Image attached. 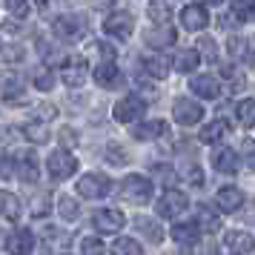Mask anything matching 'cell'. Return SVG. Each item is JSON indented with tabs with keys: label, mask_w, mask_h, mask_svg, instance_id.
I'll return each mask as SVG.
<instances>
[{
	"label": "cell",
	"mask_w": 255,
	"mask_h": 255,
	"mask_svg": "<svg viewBox=\"0 0 255 255\" xmlns=\"http://www.w3.org/2000/svg\"><path fill=\"white\" fill-rule=\"evenodd\" d=\"M121 198L127 201V204H146L152 198V181L149 178H143V175H127L124 181H121Z\"/></svg>",
	"instance_id": "cell-1"
},
{
	"label": "cell",
	"mask_w": 255,
	"mask_h": 255,
	"mask_svg": "<svg viewBox=\"0 0 255 255\" xmlns=\"http://www.w3.org/2000/svg\"><path fill=\"white\" fill-rule=\"evenodd\" d=\"M52 29H55V35L63 37V40H81L89 26H86V17H83V14H60L58 20L52 23Z\"/></svg>",
	"instance_id": "cell-2"
},
{
	"label": "cell",
	"mask_w": 255,
	"mask_h": 255,
	"mask_svg": "<svg viewBox=\"0 0 255 255\" xmlns=\"http://www.w3.org/2000/svg\"><path fill=\"white\" fill-rule=\"evenodd\" d=\"M186 207H189V198L181 189H166L158 198V215L161 218H178L181 212H186Z\"/></svg>",
	"instance_id": "cell-3"
},
{
	"label": "cell",
	"mask_w": 255,
	"mask_h": 255,
	"mask_svg": "<svg viewBox=\"0 0 255 255\" xmlns=\"http://www.w3.org/2000/svg\"><path fill=\"white\" fill-rule=\"evenodd\" d=\"M109 189H112V181L106 178V175L101 172H89V175H83L81 181H78V195L83 198H104L109 195Z\"/></svg>",
	"instance_id": "cell-4"
},
{
	"label": "cell",
	"mask_w": 255,
	"mask_h": 255,
	"mask_svg": "<svg viewBox=\"0 0 255 255\" xmlns=\"http://www.w3.org/2000/svg\"><path fill=\"white\" fill-rule=\"evenodd\" d=\"M46 169H49V175H52L55 181H63V178H69V175L78 169V158H75L72 152L58 149V152H52V155H49Z\"/></svg>",
	"instance_id": "cell-5"
},
{
	"label": "cell",
	"mask_w": 255,
	"mask_h": 255,
	"mask_svg": "<svg viewBox=\"0 0 255 255\" xmlns=\"http://www.w3.org/2000/svg\"><path fill=\"white\" fill-rule=\"evenodd\" d=\"M146 112V104L140 101L138 95H127V98H121L112 109V118H115L118 124H132L135 118H140Z\"/></svg>",
	"instance_id": "cell-6"
},
{
	"label": "cell",
	"mask_w": 255,
	"mask_h": 255,
	"mask_svg": "<svg viewBox=\"0 0 255 255\" xmlns=\"http://www.w3.org/2000/svg\"><path fill=\"white\" fill-rule=\"evenodd\" d=\"M172 115L181 127H195L198 121L204 118V106L195 104V101H189V98H178L172 106Z\"/></svg>",
	"instance_id": "cell-7"
},
{
	"label": "cell",
	"mask_w": 255,
	"mask_h": 255,
	"mask_svg": "<svg viewBox=\"0 0 255 255\" xmlns=\"http://www.w3.org/2000/svg\"><path fill=\"white\" fill-rule=\"evenodd\" d=\"M104 32L109 37H118V40H127L132 32H135V23H132V14L127 12H112L104 20Z\"/></svg>",
	"instance_id": "cell-8"
},
{
	"label": "cell",
	"mask_w": 255,
	"mask_h": 255,
	"mask_svg": "<svg viewBox=\"0 0 255 255\" xmlns=\"http://www.w3.org/2000/svg\"><path fill=\"white\" fill-rule=\"evenodd\" d=\"M95 230L98 232H104V235H112V232L118 230H124V224H127V215L121 212V209H98L95 212Z\"/></svg>",
	"instance_id": "cell-9"
},
{
	"label": "cell",
	"mask_w": 255,
	"mask_h": 255,
	"mask_svg": "<svg viewBox=\"0 0 255 255\" xmlns=\"http://www.w3.org/2000/svg\"><path fill=\"white\" fill-rule=\"evenodd\" d=\"M207 23H209V14L201 3H189L181 12V26H184L186 32H201Z\"/></svg>",
	"instance_id": "cell-10"
},
{
	"label": "cell",
	"mask_w": 255,
	"mask_h": 255,
	"mask_svg": "<svg viewBox=\"0 0 255 255\" xmlns=\"http://www.w3.org/2000/svg\"><path fill=\"white\" fill-rule=\"evenodd\" d=\"M35 250V235L29 230H14L6 238V253L9 255H32Z\"/></svg>",
	"instance_id": "cell-11"
},
{
	"label": "cell",
	"mask_w": 255,
	"mask_h": 255,
	"mask_svg": "<svg viewBox=\"0 0 255 255\" xmlns=\"http://www.w3.org/2000/svg\"><path fill=\"white\" fill-rule=\"evenodd\" d=\"M189 89L198 95V98H207V101H215L221 95V81L215 75H195L192 83H189Z\"/></svg>",
	"instance_id": "cell-12"
},
{
	"label": "cell",
	"mask_w": 255,
	"mask_h": 255,
	"mask_svg": "<svg viewBox=\"0 0 255 255\" xmlns=\"http://www.w3.org/2000/svg\"><path fill=\"white\" fill-rule=\"evenodd\" d=\"M224 244H227V250H232L235 255L255 253V238L250 235V232H244V230H230L227 238H224Z\"/></svg>",
	"instance_id": "cell-13"
},
{
	"label": "cell",
	"mask_w": 255,
	"mask_h": 255,
	"mask_svg": "<svg viewBox=\"0 0 255 255\" xmlns=\"http://www.w3.org/2000/svg\"><path fill=\"white\" fill-rule=\"evenodd\" d=\"M89 78V69H86V60L83 58H72L66 60V66H63V83L72 86V89H78L83 86V81Z\"/></svg>",
	"instance_id": "cell-14"
},
{
	"label": "cell",
	"mask_w": 255,
	"mask_h": 255,
	"mask_svg": "<svg viewBox=\"0 0 255 255\" xmlns=\"http://www.w3.org/2000/svg\"><path fill=\"white\" fill-rule=\"evenodd\" d=\"M215 204H218L221 212H238L244 207V192L238 186H224L215 195Z\"/></svg>",
	"instance_id": "cell-15"
},
{
	"label": "cell",
	"mask_w": 255,
	"mask_h": 255,
	"mask_svg": "<svg viewBox=\"0 0 255 255\" xmlns=\"http://www.w3.org/2000/svg\"><path fill=\"white\" fill-rule=\"evenodd\" d=\"M132 135L138 140H155V138H166L169 135V127L163 121H143L138 127L132 129Z\"/></svg>",
	"instance_id": "cell-16"
},
{
	"label": "cell",
	"mask_w": 255,
	"mask_h": 255,
	"mask_svg": "<svg viewBox=\"0 0 255 255\" xmlns=\"http://www.w3.org/2000/svg\"><path fill=\"white\" fill-rule=\"evenodd\" d=\"M17 175H20L23 184H37L40 166H37V158L32 152H23V155H20V161H17Z\"/></svg>",
	"instance_id": "cell-17"
},
{
	"label": "cell",
	"mask_w": 255,
	"mask_h": 255,
	"mask_svg": "<svg viewBox=\"0 0 255 255\" xmlns=\"http://www.w3.org/2000/svg\"><path fill=\"white\" fill-rule=\"evenodd\" d=\"M227 132H230V124L224 118H215V121H209L207 127L201 129V140L204 143H218L221 138H227Z\"/></svg>",
	"instance_id": "cell-18"
},
{
	"label": "cell",
	"mask_w": 255,
	"mask_h": 255,
	"mask_svg": "<svg viewBox=\"0 0 255 255\" xmlns=\"http://www.w3.org/2000/svg\"><path fill=\"white\" fill-rule=\"evenodd\" d=\"M212 166H215L218 172H224V175H235L238 172V155H235L232 149H221V152H215Z\"/></svg>",
	"instance_id": "cell-19"
},
{
	"label": "cell",
	"mask_w": 255,
	"mask_h": 255,
	"mask_svg": "<svg viewBox=\"0 0 255 255\" xmlns=\"http://www.w3.org/2000/svg\"><path fill=\"white\" fill-rule=\"evenodd\" d=\"M140 66H143V72L149 75V78H155V81H161V78H166V60L161 58V55H146V58H140Z\"/></svg>",
	"instance_id": "cell-20"
},
{
	"label": "cell",
	"mask_w": 255,
	"mask_h": 255,
	"mask_svg": "<svg viewBox=\"0 0 255 255\" xmlns=\"http://www.w3.org/2000/svg\"><path fill=\"white\" fill-rule=\"evenodd\" d=\"M95 81L101 83L104 89H112V86H118V81H121V72L115 69V63H101V66L95 69Z\"/></svg>",
	"instance_id": "cell-21"
},
{
	"label": "cell",
	"mask_w": 255,
	"mask_h": 255,
	"mask_svg": "<svg viewBox=\"0 0 255 255\" xmlns=\"http://www.w3.org/2000/svg\"><path fill=\"white\" fill-rule=\"evenodd\" d=\"M20 201H17V195H12V192H0V215L9 221H17L20 218Z\"/></svg>",
	"instance_id": "cell-22"
},
{
	"label": "cell",
	"mask_w": 255,
	"mask_h": 255,
	"mask_svg": "<svg viewBox=\"0 0 255 255\" xmlns=\"http://www.w3.org/2000/svg\"><path fill=\"white\" fill-rule=\"evenodd\" d=\"M169 17H172V9H169V3L166 0H152L149 3V20L155 26H166L169 23Z\"/></svg>",
	"instance_id": "cell-23"
},
{
	"label": "cell",
	"mask_w": 255,
	"mask_h": 255,
	"mask_svg": "<svg viewBox=\"0 0 255 255\" xmlns=\"http://www.w3.org/2000/svg\"><path fill=\"white\" fill-rule=\"evenodd\" d=\"M232 17L241 23H255V0H235L232 3Z\"/></svg>",
	"instance_id": "cell-24"
},
{
	"label": "cell",
	"mask_w": 255,
	"mask_h": 255,
	"mask_svg": "<svg viewBox=\"0 0 255 255\" xmlns=\"http://www.w3.org/2000/svg\"><path fill=\"white\" fill-rule=\"evenodd\" d=\"M23 135L29 140H35V143H46L49 140V124H43V121H29L23 127Z\"/></svg>",
	"instance_id": "cell-25"
},
{
	"label": "cell",
	"mask_w": 255,
	"mask_h": 255,
	"mask_svg": "<svg viewBox=\"0 0 255 255\" xmlns=\"http://www.w3.org/2000/svg\"><path fill=\"white\" fill-rule=\"evenodd\" d=\"M198 235H201L198 224H178V227H172V238L178 244H195Z\"/></svg>",
	"instance_id": "cell-26"
},
{
	"label": "cell",
	"mask_w": 255,
	"mask_h": 255,
	"mask_svg": "<svg viewBox=\"0 0 255 255\" xmlns=\"http://www.w3.org/2000/svg\"><path fill=\"white\" fill-rule=\"evenodd\" d=\"M112 255H143V250H140V244L135 238H115Z\"/></svg>",
	"instance_id": "cell-27"
},
{
	"label": "cell",
	"mask_w": 255,
	"mask_h": 255,
	"mask_svg": "<svg viewBox=\"0 0 255 255\" xmlns=\"http://www.w3.org/2000/svg\"><path fill=\"white\" fill-rule=\"evenodd\" d=\"M135 224H138V230L143 232V235H146L152 244H161V241H163V230H161V227H158L152 218H138Z\"/></svg>",
	"instance_id": "cell-28"
},
{
	"label": "cell",
	"mask_w": 255,
	"mask_h": 255,
	"mask_svg": "<svg viewBox=\"0 0 255 255\" xmlns=\"http://www.w3.org/2000/svg\"><path fill=\"white\" fill-rule=\"evenodd\" d=\"M58 212H60V218H63V221H75L78 215H81V207H78V201H72L69 195H60Z\"/></svg>",
	"instance_id": "cell-29"
},
{
	"label": "cell",
	"mask_w": 255,
	"mask_h": 255,
	"mask_svg": "<svg viewBox=\"0 0 255 255\" xmlns=\"http://www.w3.org/2000/svg\"><path fill=\"white\" fill-rule=\"evenodd\" d=\"M235 112H238V124L241 127H247V129L255 127V101H241Z\"/></svg>",
	"instance_id": "cell-30"
},
{
	"label": "cell",
	"mask_w": 255,
	"mask_h": 255,
	"mask_svg": "<svg viewBox=\"0 0 255 255\" xmlns=\"http://www.w3.org/2000/svg\"><path fill=\"white\" fill-rule=\"evenodd\" d=\"M198 230L201 232L221 230V218L215 215V212H209V209H201V212H198Z\"/></svg>",
	"instance_id": "cell-31"
},
{
	"label": "cell",
	"mask_w": 255,
	"mask_h": 255,
	"mask_svg": "<svg viewBox=\"0 0 255 255\" xmlns=\"http://www.w3.org/2000/svg\"><path fill=\"white\" fill-rule=\"evenodd\" d=\"M198 60H201V55H198V49H186V52H181V55H178V60H175V66H178V69L184 72H192L198 66Z\"/></svg>",
	"instance_id": "cell-32"
},
{
	"label": "cell",
	"mask_w": 255,
	"mask_h": 255,
	"mask_svg": "<svg viewBox=\"0 0 255 255\" xmlns=\"http://www.w3.org/2000/svg\"><path fill=\"white\" fill-rule=\"evenodd\" d=\"M175 40V32L172 29H163V26H158V32H149L146 35V43L149 46H161V43H172Z\"/></svg>",
	"instance_id": "cell-33"
},
{
	"label": "cell",
	"mask_w": 255,
	"mask_h": 255,
	"mask_svg": "<svg viewBox=\"0 0 255 255\" xmlns=\"http://www.w3.org/2000/svg\"><path fill=\"white\" fill-rule=\"evenodd\" d=\"M81 253L83 255H104V241L101 238H95V235H89V238H83L81 241Z\"/></svg>",
	"instance_id": "cell-34"
},
{
	"label": "cell",
	"mask_w": 255,
	"mask_h": 255,
	"mask_svg": "<svg viewBox=\"0 0 255 255\" xmlns=\"http://www.w3.org/2000/svg\"><path fill=\"white\" fill-rule=\"evenodd\" d=\"M227 49H230V58L232 60H241L244 63V52H247V37H230V43H227Z\"/></svg>",
	"instance_id": "cell-35"
},
{
	"label": "cell",
	"mask_w": 255,
	"mask_h": 255,
	"mask_svg": "<svg viewBox=\"0 0 255 255\" xmlns=\"http://www.w3.org/2000/svg\"><path fill=\"white\" fill-rule=\"evenodd\" d=\"M35 86L40 89V92H49L52 86H55V75L49 69H37L35 72Z\"/></svg>",
	"instance_id": "cell-36"
},
{
	"label": "cell",
	"mask_w": 255,
	"mask_h": 255,
	"mask_svg": "<svg viewBox=\"0 0 255 255\" xmlns=\"http://www.w3.org/2000/svg\"><path fill=\"white\" fill-rule=\"evenodd\" d=\"M198 55H204L207 60H215V58H218L215 40H212V37H201V40H198Z\"/></svg>",
	"instance_id": "cell-37"
},
{
	"label": "cell",
	"mask_w": 255,
	"mask_h": 255,
	"mask_svg": "<svg viewBox=\"0 0 255 255\" xmlns=\"http://www.w3.org/2000/svg\"><path fill=\"white\" fill-rule=\"evenodd\" d=\"M6 9H9L14 17H29V12H32L26 0H6Z\"/></svg>",
	"instance_id": "cell-38"
},
{
	"label": "cell",
	"mask_w": 255,
	"mask_h": 255,
	"mask_svg": "<svg viewBox=\"0 0 255 255\" xmlns=\"http://www.w3.org/2000/svg\"><path fill=\"white\" fill-rule=\"evenodd\" d=\"M58 140L60 143H63V146H75V143H78V132H75V129H60V135H58Z\"/></svg>",
	"instance_id": "cell-39"
},
{
	"label": "cell",
	"mask_w": 255,
	"mask_h": 255,
	"mask_svg": "<svg viewBox=\"0 0 255 255\" xmlns=\"http://www.w3.org/2000/svg\"><path fill=\"white\" fill-rule=\"evenodd\" d=\"M184 175L192 181V186H201V184H204V175H201V169H198L195 163H189V169L184 166Z\"/></svg>",
	"instance_id": "cell-40"
},
{
	"label": "cell",
	"mask_w": 255,
	"mask_h": 255,
	"mask_svg": "<svg viewBox=\"0 0 255 255\" xmlns=\"http://www.w3.org/2000/svg\"><path fill=\"white\" fill-rule=\"evenodd\" d=\"M95 46H98V52H101V60H104V63H112V60L118 58V52L109 46V43H95Z\"/></svg>",
	"instance_id": "cell-41"
},
{
	"label": "cell",
	"mask_w": 255,
	"mask_h": 255,
	"mask_svg": "<svg viewBox=\"0 0 255 255\" xmlns=\"http://www.w3.org/2000/svg\"><path fill=\"white\" fill-rule=\"evenodd\" d=\"M3 89H6L9 98H17V95H20V83L14 81V78H9V81H3Z\"/></svg>",
	"instance_id": "cell-42"
},
{
	"label": "cell",
	"mask_w": 255,
	"mask_h": 255,
	"mask_svg": "<svg viewBox=\"0 0 255 255\" xmlns=\"http://www.w3.org/2000/svg\"><path fill=\"white\" fill-rule=\"evenodd\" d=\"M109 163H127V152L124 149H115V146H109Z\"/></svg>",
	"instance_id": "cell-43"
},
{
	"label": "cell",
	"mask_w": 255,
	"mask_h": 255,
	"mask_svg": "<svg viewBox=\"0 0 255 255\" xmlns=\"http://www.w3.org/2000/svg\"><path fill=\"white\" fill-rule=\"evenodd\" d=\"M244 155H247V163L255 169V143H253V140H247V143H244Z\"/></svg>",
	"instance_id": "cell-44"
},
{
	"label": "cell",
	"mask_w": 255,
	"mask_h": 255,
	"mask_svg": "<svg viewBox=\"0 0 255 255\" xmlns=\"http://www.w3.org/2000/svg\"><path fill=\"white\" fill-rule=\"evenodd\" d=\"M9 175H12V161L0 158V178H9Z\"/></svg>",
	"instance_id": "cell-45"
},
{
	"label": "cell",
	"mask_w": 255,
	"mask_h": 255,
	"mask_svg": "<svg viewBox=\"0 0 255 255\" xmlns=\"http://www.w3.org/2000/svg\"><path fill=\"white\" fill-rule=\"evenodd\" d=\"M207 3H212V6H221V3H227V0H207Z\"/></svg>",
	"instance_id": "cell-46"
},
{
	"label": "cell",
	"mask_w": 255,
	"mask_h": 255,
	"mask_svg": "<svg viewBox=\"0 0 255 255\" xmlns=\"http://www.w3.org/2000/svg\"><path fill=\"white\" fill-rule=\"evenodd\" d=\"M35 3H37V6H46L49 0H35Z\"/></svg>",
	"instance_id": "cell-47"
}]
</instances>
